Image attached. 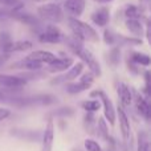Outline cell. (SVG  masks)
Here are the masks:
<instances>
[{
	"mask_svg": "<svg viewBox=\"0 0 151 151\" xmlns=\"http://www.w3.org/2000/svg\"><path fill=\"white\" fill-rule=\"evenodd\" d=\"M37 15H39L40 19L49 21V23H60L63 20L64 13L60 4L47 3V4H42L37 8Z\"/></svg>",
	"mask_w": 151,
	"mask_h": 151,
	"instance_id": "obj_3",
	"label": "cell"
},
{
	"mask_svg": "<svg viewBox=\"0 0 151 151\" xmlns=\"http://www.w3.org/2000/svg\"><path fill=\"white\" fill-rule=\"evenodd\" d=\"M90 97L91 98H99L101 99V104L102 106H104V115H105V119L107 121V122L110 123L111 126L115 125V118H117V114H115V109H114V105H113L111 99L109 98V96H107L105 91L102 90H94L90 93Z\"/></svg>",
	"mask_w": 151,
	"mask_h": 151,
	"instance_id": "obj_4",
	"label": "cell"
},
{
	"mask_svg": "<svg viewBox=\"0 0 151 151\" xmlns=\"http://www.w3.org/2000/svg\"><path fill=\"white\" fill-rule=\"evenodd\" d=\"M11 115V110L7 109V107H0V121L7 119Z\"/></svg>",
	"mask_w": 151,
	"mask_h": 151,
	"instance_id": "obj_31",
	"label": "cell"
},
{
	"mask_svg": "<svg viewBox=\"0 0 151 151\" xmlns=\"http://www.w3.org/2000/svg\"><path fill=\"white\" fill-rule=\"evenodd\" d=\"M99 107H101V102H99V99H90V101L82 102V109L88 113H91V114L96 113L97 110H99Z\"/></svg>",
	"mask_w": 151,
	"mask_h": 151,
	"instance_id": "obj_21",
	"label": "cell"
},
{
	"mask_svg": "<svg viewBox=\"0 0 151 151\" xmlns=\"http://www.w3.org/2000/svg\"><path fill=\"white\" fill-rule=\"evenodd\" d=\"M32 42L28 40H17V41H11L7 45V48L4 49L3 53H13V52H24V50L32 49Z\"/></svg>",
	"mask_w": 151,
	"mask_h": 151,
	"instance_id": "obj_15",
	"label": "cell"
},
{
	"mask_svg": "<svg viewBox=\"0 0 151 151\" xmlns=\"http://www.w3.org/2000/svg\"><path fill=\"white\" fill-rule=\"evenodd\" d=\"M83 146H85L86 151H102L101 146L98 145V142L93 141V139H85Z\"/></svg>",
	"mask_w": 151,
	"mask_h": 151,
	"instance_id": "obj_27",
	"label": "cell"
},
{
	"mask_svg": "<svg viewBox=\"0 0 151 151\" xmlns=\"http://www.w3.org/2000/svg\"><path fill=\"white\" fill-rule=\"evenodd\" d=\"M83 123H85V129L86 131H89V133H93L94 130V115L91 114V113H88V114L85 115V118H83Z\"/></svg>",
	"mask_w": 151,
	"mask_h": 151,
	"instance_id": "obj_25",
	"label": "cell"
},
{
	"mask_svg": "<svg viewBox=\"0 0 151 151\" xmlns=\"http://www.w3.org/2000/svg\"><path fill=\"white\" fill-rule=\"evenodd\" d=\"M0 4L16 8V7H19V5H21V3L19 1V0H0Z\"/></svg>",
	"mask_w": 151,
	"mask_h": 151,
	"instance_id": "obj_30",
	"label": "cell"
},
{
	"mask_svg": "<svg viewBox=\"0 0 151 151\" xmlns=\"http://www.w3.org/2000/svg\"><path fill=\"white\" fill-rule=\"evenodd\" d=\"M118 118H119V127H121V133L122 137L126 142L130 139V133H131V127H130V122H129V118L126 115L125 110L122 106H118Z\"/></svg>",
	"mask_w": 151,
	"mask_h": 151,
	"instance_id": "obj_13",
	"label": "cell"
},
{
	"mask_svg": "<svg viewBox=\"0 0 151 151\" xmlns=\"http://www.w3.org/2000/svg\"><path fill=\"white\" fill-rule=\"evenodd\" d=\"M121 60V49L119 47H114L109 52V63L111 66H117Z\"/></svg>",
	"mask_w": 151,
	"mask_h": 151,
	"instance_id": "obj_23",
	"label": "cell"
},
{
	"mask_svg": "<svg viewBox=\"0 0 151 151\" xmlns=\"http://www.w3.org/2000/svg\"><path fill=\"white\" fill-rule=\"evenodd\" d=\"M53 139H55V127H53V119L49 118L47 122V127L42 134V149L41 151H52Z\"/></svg>",
	"mask_w": 151,
	"mask_h": 151,
	"instance_id": "obj_10",
	"label": "cell"
},
{
	"mask_svg": "<svg viewBox=\"0 0 151 151\" xmlns=\"http://www.w3.org/2000/svg\"><path fill=\"white\" fill-rule=\"evenodd\" d=\"M66 42H68V47L70 48L72 52H73L76 56H78V57L83 61V64L88 65V68L90 69V73L93 74L94 77H101V74H102L101 65H99V63L97 61V58L94 57L93 53L89 49H86L82 42L76 40L74 37H69V39L66 40Z\"/></svg>",
	"mask_w": 151,
	"mask_h": 151,
	"instance_id": "obj_1",
	"label": "cell"
},
{
	"mask_svg": "<svg viewBox=\"0 0 151 151\" xmlns=\"http://www.w3.org/2000/svg\"><path fill=\"white\" fill-rule=\"evenodd\" d=\"M125 25H126V28L129 29V32H130L131 35H134V36H137V37H142V35H143V25H142L141 20L126 19Z\"/></svg>",
	"mask_w": 151,
	"mask_h": 151,
	"instance_id": "obj_17",
	"label": "cell"
},
{
	"mask_svg": "<svg viewBox=\"0 0 151 151\" xmlns=\"http://www.w3.org/2000/svg\"><path fill=\"white\" fill-rule=\"evenodd\" d=\"M73 65V60L70 57H65V58H57L53 64L48 65V69L53 73L56 72H63V70H68L70 66Z\"/></svg>",
	"mask_w": 151,
	"mask_h": 151,
	"instance_id": "obj_16",
	"label": "cell"
},
{
	"mask_svg": "<svg viewBox=\"0 0 151 151\" xmlns=\"http://www.w3.org/2000/svg\"><path fill=\"white\" fill-rule=\"evenodd\" d=\"M125 16H126V19H135V20H139V19L143 17V11H142V8L138 7V5L130 4L125 8Z\"/></svg>",
	"mask_w": 151,
	"mask_h": 151,
	"instance_id": "obj_18",
	"label": "cell"
},
{
	"mask_svg": "<svg viewBox=\"0 0 151 151\" xmlns=\"http://www.w3.org/2000/svg\"><path fill=\"white\" fill-rule=\"evenodd\" d=\"M97 133L105 141H109V131H107V125L105 122L104 118H99L98 119V125H97Z\"/></svg>",
	"mask_w": 151,
	"mask_h": 151,
	"instance_id": "obj_22",
	"label": "cell"
},
{
	"mask_svg": "<svg viewBox=\"0 0 151 151\" xmlns=\"http://www.w3.org/2000/svg\"><path fill=\"white\" fill-rule=\"evenodd\" d=\"M68 24L72 29V33L76 40L83 42H98L99 36L98 33L96 32V29L93 28L91 25H89L88 23H83L81 21L80 19H74V17H69L68 19Z\"/></svg>",
	"mask_w": 151,
	"mask_h": 151,
	"instance_id": "obj_2",
	"label": "cell"
},
{
	"mask_svg": "<svg viewBox=\"0 0 151 151\" xmlns=\"http://www.w3.org/2000/svg\"><path fill=\"white\" fill-rule=\"evenodd\" d=\"M91 85H88V83H82V82H70L68 86H66V90H68L69 94H78L81 91H85L90 88Z\"/></svg>",
	"mask_w": 151,
	"mask_h": 151,
	"instance_id": "obj_20",
	"label": "cell"
},
{
	"mask_svg": "<svg viewBox=\"0 0 151 151\" xmlns=\"http://www.w3.org/2000/svg\"><path fill=\"white\" fill-rule=\"evenodd\" d=\"M131 63L135 64V65H142V66H149L151 60L147 55L141 52H134L131 55Z\"/></svg>",
	"mask_w": 151,
	"mask_h": 151,
	"instance_id": "obj_19",
	"label": "cell"
},
{
	"mask_svg": "<svg viewBox=\"0 0 151 151\" xmlns=\"http://www.w3.org/2000/svg\"><path fill=\"white\" fill-rule=\"evenodd\" d=\"M94 1H98V3H110V1H113V0H94Z\"/></svg>",
	"mask_w": 151,
	"mask_h": 151,
	"instance_id": "obj_34",
	"label": "cell"
},
{
	"mask_svg": "<svg viewBox=\"0 0 151 151\" xmlns=\"http://www.w3.org/2000/svg\"><path fill=\"white\" fill-rule=\"evenodd\" d=\"M9 56H11L9 53H0V65H3L9 58Z\"/></svg>",
	"mask_w": 151,
	"mask_h": 151,
	"instance_id": "obj_32",
	"label": "cell"
},
{
	"mask_svg": "<svg viewBox=\"0 0 151 151\" xmlns=\"http://www.w3.org/2000/svg\"><path fill=\"white\" fill-rule=\"evenodd\" d=\"M25 68V69H31V70H35V69H40L41 68V65L40 64H36V63H33V61H28V60H23V61H20L19 64H15L13 65V68Z\"/></svg>",
	"mask_w": 151,
	"mask_h": 151,
	"instance_id": "obj_24",
	"label": "cell"
},
{
	"mask_svg": "<svg viewBox=\"0 0 151 151\" xmlns=\"http://www.w3.org/2000/svg\"><path fill=\"white\" fill-rule=\"evenodd\" d=\"M131 96L134 98V102H135V107L138 110V113L145 118V119L149 121L150 119V104L149 99L145 98L142 96V93H138L137 90L131 89Z\"/></svg>",
	"mask_w": 151,
	"mask_h": 151,
	"instance_id": "obj_7",
	"label": "cell"
},
{
	"mask_svg": "<svg viewBox=\"0 0 151 151\" xmlns=\"http://www.w3.org/2000/svg\"><path fill=\"white\" fill-rule=\"evenodd\" d=\"M57 58H58L57 56L53 55L52 52H48V50H33V52H31L27 56L25 60L33 61V63L40 64V65H42V64L50 65V64H53Z\"/></svg>",
	"mask_w": 151,
	"mask_h": 151,
	"instance_id": "obj_5",
	"label": "cell"
},
{
	"mask_svg": "<svg viewBox=\"0 0 151 151\" xmlns=\"http://www.w3.org/2000/svg\"><path fill=\"white\" fill-rule=\"evenodd\" d=\"M27 81L19 76H11V74H0V86L4 89H20L24 86Z\"/></svg>",
	"mask_w": 151,
	"mask_h": 151,
	"instance_id": "obj_9",
	"label": "cell"
},
{
	"mask_svg": "<svg viewBox=\"0 0 151 151\" xmlns=\"http://www.w3.org/2000/svg\"><path fill=\"white\" fill-rule=\"evenodd\" d=\"M138 151H150L149 141H147V137H146V134H145V133H141V134H139Z\"/></svg>",
	"mask_w": 151,
	"mask_h": 151,
	"instance_id": "obj_26",
	"label": "cell"
},
{
	"mask_svg": "<svg viewBox=\"0 0 151 151\" xmlns=\"http://www.w3.org/2000/svg\"><path fill=\"white\" fill-rule=\"evenodd\" d=\"M91 21L98 27H106L110 20V11L106 7H101L96 9L90 16Z\"/></svg>",
	"mask_w": 151,
	"mask_h": 151,
	"instance_id": "obj_12",
	"label": "cell"
},
{
	"mask_svg": "<svg viewBox=\"0 0 151 151\" xmlns=\"http://www.w3.org/2000/svg\"><path fill=\"white\" fill-rule=\"evenodd\" d=\"M82 72H83V64L77 63V64H74L68 72H66V74L61 76V77L57 78V80H52V85H55V83H60L61 80H64L65 82H72V81L77 80V77L82 74Z\"/></svg>",
	"mask_w": 151,
	"mask_h": 151,
	"instance_id": "obj_11",
	"label": "cell"
},
{
	"mask_svg": "<svg viewBox=\"0 0 151 151\" xmlns=\"http://www.w3.org/2000/svg\"><path fill=\"white\" fill-rule=\"evenodd\" d=\"M93 80H94V76L91 74L90 72H86V73H82L80 76V81H78V82L88 83V85H93Z\"/></svg>",
	"mask_w": 151,
	"mask_h": 151,
	"instance_id": "obj_29",
	"label": "cell"
},
{
	"mask_svg": "<svg viewBox=\"0 0 151 151\" xmlns=\"http://www.w3.org/2000/svg\"><path fill=\"white\" fill-rule=\"evenodd\" d=\"M3 101H7V96H5V93L3 90H0V102Z\"/></svg>",
	"mask_w": 151,
	"mask_h": 151,
	"instance_id": "obj_33",
	"label": "cell"
},
{
	"mask_svg": "<svg viewBox=\"0 0 151 151\" xmlns=\"http://www.w3.org/2000/svg\"><path fill=\"white\" fill-rule=\"evenodd\" d=\"M40 42H47V44H57L63 40V33L56 25L50 24L45 28V31L39 36Z\"/></svg>",
	"mask_w": 151,
	"mask_h": 151,
	"instance_id": "obj_6",
	"label": "cell"
},
{
	"mask_svg": "<svg viewBox=\"0 0 151 151\" xmlns=\"http://www.w3.org/2000/svg\"><path fill=\"white\" fill-rule=\"evenodd\" d=\"M12 41L11 40V36L7 33V32H0V53L4 52V49L7 48V45Z\"/></svg>",
	"mask_w": 151,
	"mask_h": 151,
	"instance_id": "obj_28",
	"label": "cell"
},
{
	"mask_svg": "<svg viewBox=\"0 0 151 151\" xmlns=\"http://www.w3.org/2000/svg\"><path fill=\"white\" fill-rule=\"evenodd\" d=\"M64 9L69 15V17L78 19L85 9V0H65Z\"/></svg>",
	"mask_w": 151,
	"mask_h": 151,
	"instance_id": "obj_8",
	"label": "cell"
},
{
	"mask_svg": "<svg viewBox=\"0 0 151 151\" xmlns=\"http://www.w3.org/2000/svg\"><path fill=\"white\" fill-rule=\"evenodd\" d=\"M117 93H118V98H119V101H121V106L122 107L130 106L131 102H133V96H131V89L129 88L126 83L119 82Z\"/></svg>",
	"mask_w": 151,
	"mask_h": 151,
	"instance_id": "obj_14",
	"label": "cell"
}]
</instances>
